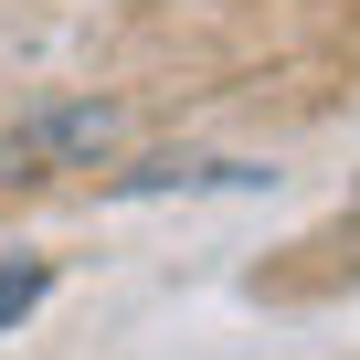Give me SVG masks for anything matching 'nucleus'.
Wrapping results in <instances>:
<instances>
[{
  "label": "nucleus",
  "mask_w": 360,
  "mask_h": 360,
  "mask_svg": "<svg viewBox=\"0 0 360 360\" xmlns=\"http://www.w3.org/2000/svg\"><path fill=\"white\" fill-rule=\"evenodd\" d=\"M148 191H276L265 159H148V169H117V202H148Z\"/></svg>",
  "instance_id": "f03ea898"
},
{
  "label": "nucleus",
  "mask_w": 360,
  "mask_h": 360,
  "mask_svg": "<svg viewBox=\"0 0 360 360\" xmlns=\"http://www.w3.org/2000/svg\"><path fill=\"white\" fill-rule=\"evenodd\" d=\"M43 297H53V265H43V255H32V265H0V328H22Z\"/></svg>",
  "instance_id": "7ed1b4c3"
},
{
  "label": "nucleus",
  "mask_w": 360,
  "mask_h": 360,
  "mask_svg": "<svg viewBox=\"0 0 360 360\" xmlns=\"http://www.w3.org/2000/svg\"><path fill=\"white\" fill-rule=\"evenodd\" d=\"M117 127H127V106H106V96L43 106V117H22L11 138H0V180H43V169H96V159L117 148Z\"/></svg>",
  "instance_id": "f257e3e1"
}]
</instances>
